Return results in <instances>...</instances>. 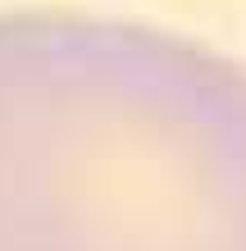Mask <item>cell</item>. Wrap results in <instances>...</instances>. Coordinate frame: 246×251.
Returning a JSON list of instances; mask_svg holds the SVG:
<instances>
[{
  "instance_id": "1",
  "label": "cell",
  "mask_w": 246,
  "mask_h": 251,
  "mask_svg": "<svg viewBox=\"0 0 246 251\" xmlns=\"http://www.w3.org/2000/svg\"><path fill=\"white\" fill-rule=\"evenodd\" d=\"M0 251H246V69L155 27L0 19Z\"/></svg>"
}]
</instances>
